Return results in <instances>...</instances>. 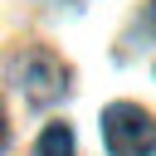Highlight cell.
Returning <instances> with one entry per match:
<instances>
[{
    "label": "cell",
    "mask_w": 156,
    "mask_h": 156,
    "mask_svg": "<svg viewBox=\"0 0 156 156\" xmlns=\"http://www.w3.org/2000/svg\"><path fill=\"white\" fill-rule=\"evenodd\" d=\"M102 141H107V156H151L156 117L136 102H112V107H102Z\"/></svg>",
    "instance_id": "6da1fadb"
},
{
    "label": "cell",
    "mask_w": 156,
    "mask_h": 156,
    "mask_svg": "<svg viewBox=\"0 0 156 156\" xmlns=\"http://www.w3.org/2000/svg\"><path fill=\"white\" fill-rule=\"evenodd\" d=\"M39 156H73V132H68L63 122L44 127V136H39Z\"/></svg>",
    "instance_id": "3957f363"
},
{
    "label": "cell",
    "mask_w": 156,
    "mask_h": 156,
    "mask_svg": "<svg viewBox=\"0 0 156 156\" xmlns=\"http://www.w3.org/2000/svg\"><path fill=\"white\" fill-rule=\"evenodd\" d=\"M5 132H10V127H5V107H0V146H5Z\"/></svg>",
    "instance_id": "277c9868"
},
{
    "label": "cell",
    "mask_w": 156,
    "mask_h": 156,
    "mask_svg": "<svg viewBox=\"0 0 156 156\" xmlns=\"http://www.w3.org/2000/svg\"><path fill=\"white\" fill-rule=\"evenodd\" d=\"M10 68H15V83L24 88L29 102H54V98H63V88H68V68H63L49 49H29V54H20Z\"/></svg>",
    "instance_id": "7a4b0ae2"
},
{
    "label": "cell",
    "mask_w": 156,
    "mask_h": 156,
    "mask_svg": "<svg viewBox=\"0 0 156 156\" xmlns=\"http://www.w3.org/2000/svg\"><path fill=\"white\" fill-rule=\"evenodd\" d=\"M151 20H156V0H151Z\"/></svg>",
    "instance_id": "5b68a950"
}]
</instances>
